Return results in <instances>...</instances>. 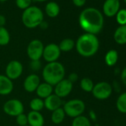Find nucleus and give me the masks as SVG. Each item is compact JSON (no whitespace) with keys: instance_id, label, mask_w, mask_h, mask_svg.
<instances>
[{"instance_id":"1","label":"nucleus","mask_w":126,"mask_h":126,"mask_svg":"<svg viewBox=\"0 0 126 126\" xmlns=\"http://www.w3.org/2000/svg\"><path fill=\"white\" fill-rule=\"evenodd\" d=\"M79 24L85 33L96 35L103 28L104 17L98 9L87 8L79 14Z\"/></svg>"},{"instance_id":"2","label":"nucleus","mask_w":126,"mask_h":126,"mask_svg":"<svg viewBox=\"0 0 126 126\" xmlns=\"http://www.w3.org/2000/svg\"><path fill=\"white\" fill-rule=\"evenodd\" d=\"M75 47L80 56L91 57L98 51L99 42L96 35L85 33L77 39L75 42Z\"/></svg>"},{"instance_id":"3","label":"nucleus","mask_w":126,"mask_h":126,"mask_svg":"<svg viewBox=\"0 0 126 126\" xmlns=\"http://www.w3.org/2000/svg\"><path fill=\"white\" fill-rule=\"evenodd\" d=\"M42 74L44 81L54 87L61 80L65 79V68L58 61L49 62L44 66Z\"/></svg>"},{"instance_id":"4","label":"nucleus","mask_w":126,"mask_h":126,"mask_svg":"<svg viewBox=\"0 0 126 126\" xmlns=\"http://www.w3.org/2000/svg\"><path fill=\"white\" fill-rule=\"evenodd\" d=\"M43 19L42 11L36 6H31L24 10L22 15V22L28 28H35L39 26Z\"/></svg>"},{"instance_id":"5","label":"nucleus","mask_w":126,"mask_h":126,"mask_svg":"<svg viewBox=\"0 0 126 126\" xmlns=\"http://www.w3.org/2000/svg\"><path fill=\"white\" fill-rule=\"evenodd\" d=\"M65 115L71 118H76L82 115L85 110V102L79 99H74L66 102L62 107Z\"/></svg>"},{"instance_id":"6","label":"nucleus","mask_w":126,"mask_h":126,"mask_svg":"<svg viewBox=\"0 0 126 126\" xmlns=\"http://www.w3.org/2000/svg\"><path fill=\"white\" fill-rule=\"evenodd\" d=\"M3 110L7 115L16 117L24 113V105L19 99H11L5 102Z\"/></svg>"},{"instance_id":"7","label":"nucleus","mask_w":126,"mask_h":126,"mask_svg":"<svg viewBox=\"0 0 126 126\" xmlns=\"http://www.w3.org/2000/svg\"><path fill=\"white\" fill-rule=\"evenodd\" d=\"M44 45L39 39H33L31 41L27 47V54L31 60H40L42 57L44 50Z\"/></svg>"},{"instance_id":"8","label":"nucleus","mask_w":126,"mask_h":126,"mask_svg":"<svg viewBox=\"0 0 126 126\" xmlns=\"http://www.w3.org/2000/svg\"><path fill=\"white\" fill-rule=\"evenodd\" d=\"M112 87L108 82H100L94 85L91 92L96 99L103 100L110 97L112 94Z\"/></svg>"},{"instance_id":"9","label":"nucleus","mask_w":126,"mask_h":126,"mask_svg":"<svg viewBox=\"0 0 126 126\" xmlns=\"http://www.w3.org/2000/svg\"><path fill=\"white\" fill-rule=\"evenodd\" d=\"M23 73V65L18 60H12L8 62L5 68V76L12 81L17 79Z\"/></svg>"},{"instance_id":"10","label":"nucleus","mask_w":126,"mask_h":126,"mask_svg":"<svg viewBox=\"0 0 126 126\" xmlns=\"http://www.w3.org/2000/svg\"><path fill=\"white\" fill-rule=\"evenodd\" d=\"M61 56V50L58 45L54 43H50L45 46L42 57L47 63L57 62Z\"/></svg>"},{"instance_id":"11","label":"nucleus","mask_w":126,"mask_h":126,"mask_svg":"<svg viewBox=\"0 0 126 126\" xmlns=\"http://www.w3.org/2000/svg\"><path fill=\"white\" fill-rule=\"evenodd\" d=\"M73 90V83H71L68 79L65 78L57 83L53 88L54 94L59 98L62 99L68 96Z\"/></svg>"},{"instance_id":"12","label":"nucleus","mask_w":126,"mask_h":126,"mask_svg":"<svg viewBox=\"0 0 126 126\" xmlns=\"http://www.w3.org/2000/svg\"><path fill=\"white\" fill-rule=\"evenodd\" d=\"M119 9L120 3L118 0H105L102 6L103 14L108 17L116 16Z\"/></svg>"},{"instance_id":"13","label":"nucleus","mask_w":126,"mask_h":126,"mask_svg":"<svg viewBox=\"0 0 126 126\" xmlns=\"http://www.w3.org/2000/svg\"><path fill=\"white\" fill-rule=\"evenodd\" d=\"M41 83L40 78L36 74H31L28 75L24 81V89L28 93H33L36 91V88Z\"/></svg>"},{"instance_id":"14","label":"nucleus","mask_w":126,"mask_h":126,"mask_svg":"<svg viewBox=\"0 0 126 126\" xmlns=\"http://www.w3.org/2000/svg\"><path fill=\"white\" fill-rule=\"evenodd\" d=\"M44 105L47 110L50 111H53L59 108H62V101L61 98L57 96L56 94H52L48 97L44 99Z\"/></svg>"},{"instance_id":"15","label":"nucleus","mask_w":126,"mask_h":126,"mask_svg":"<svg viewBox=\"0 0 126 126\" xmlns=\"http://www.w3.org/2000/svg\"><path fill=\"white\" fill-rule=\"evenodd\" d=\"M14 90V83L5 75H0V95L6 96Z\"/></svg>"},{"instance_id":"16","label":"nucleus","mask_w":126,"mask_h":126,"mask_svg":"<svg viewBox=\"0 0 126 126\" xmlns=\"http://www.w3.org/2000/svg\"><path fill=\"white\" fill-rule=\"evenodd\" d=\"M28 116V122L30 126H43L45 123V119L40 112L30 111Z\"/></svg>"},{"instance_id":"17","label":"nucleus","mask_w":126,"mask_h":126,"mask_svg":"<svg viewBox=\"0 0 126 126\" xmlns=\"http://www.w3.org/2000/svg\"><path fill=\"white\" fill-rule=\"evenodd\" d=\"M53 86L45 82H41L36 90V93L38 97L42 99H45L47 97H48L50 95L53 94Z\"/></svg>"},{"instance_id":"18","label":"nucleus","mask_w":126,"mask_h":126,"mask_svg":"<svg viewBox=\"0 0 126 126\" xmlns=\"http://www.w3.org/2000/svg\"><path fill=\"white\" fill-rule=\"evenodd\" d=\"M114 41L119 45L126 44V25L118 27L113 33Z\"/></svg>"},{"instance_id":"19","label":"nucleus","mask_w":126,"mask_h":126,"mask_svg":"<svg viewBox=\"0 0 126 126\" xmlns=\"http://www.w3.org/2000/svg\"><path fill=\"white\" fill-rule=\"evenodd\" d=\"M60 12L59 5L55 2H50L45 6V13L50 18L56 17Z\"/></svg>"},{"instance_id":"20","label":"nucleus","mask_w":126,"mask_h":126,"mask_svg":"<svg viewBox=\"0 0 126 126\" xmlns=\"http://www.w3.org/2000/svg\"><path fill=\"white\" fill-rule=\"evenodd\" d=\"M65 116H66L65 113L62 107V108H59L52 111L50 119L53 123H54L56 125H59L64 121Z\"/></svg>"},{"instance_id":"21","label":"nucleus","mask_w":126,"mask_h":126,"mask_svg":"<svg viewBox=\"0 0 126 126\" xmlns=\"http://www.w3.org/2000/svg\"><path fill=\"white\" fill-rule=\"evenodd\" d=\"M61 52H69L74 49L75 47V42L70 38H66L62 39L58 45Z\"/></svg>"},{"instance_id":"22","label":"nucleus","mask_w":126,"mask_h":126,"mask_svg":"<svg viewBox=\"0 0 126 126\" xmlns=\"http://www.w3.org/2000/svg\"><path fill=\"white\" fill-rule=\"evenodd\" d=\"M118 60V53L116 50H110L105 56V62L108 66H113Z\"/></svg>"},{"instance_id":"23","label":"nucleus","mask_w":126,"mask_h":126,"mask_svg":"<svg viewBox=\"0 0 126 126\" xmlns=\"http://www.w3.org/2000/svg\"><path fill=\"white\" fill-rule=\"evenodd\" d=\"M30 108H31V110H33V111L40 112L45 108L44 99H40L39 97L33 98L30 102Z\"/></svg>"},{"instance_id":"24","label":"nucleus","mask_w":126,"mask_h":126,"mask_svg":"<svg viewBox=\"0 0 126 126\" xmlns=\"http://www.w3.org/2000/svg\"><path fill=\"white\" fill-rule=\"evenodd\" d=\"M11 36L8 31L5 27H0V45L5 46L9 44Z\"/></svg>"},{"instance_id":"25","label":"nucleus","mask_w":126,"mask_h":126,"mask_svg":"<svg viewBox=\"0 0 126 126\" xmlns=\"http://www.w3.org/2000/svg\"><path fill=\"white\" fill-rule=\"evenodd\" d=\"M71 126H91L89 119L83 115L74 118Z\"/></svg>"},{"instance_id":"26","label":"nucleus","mask_w":126,"mask_h":126,"mask_svg":"<svg viewBox=\"0 0 126 126\" xmlns=\"http://www.w3.org/2000/svg\"><path fill=\"white\" fill-rule=\"evenodd\" d=\"M94 84L93 81L88 77H85L82 79L80 81V88H82V91L85 92H88V93L91 92L94 88Z\"/></svg>"},{"instance_id":"27","label":"nucleus","mask_w":126,"mask_h":126,"mask_svg":"<svg viewBox=\"0 0 126 126\" xmlns=\"http://www.w3.org/2000/svg\"><path fill=\"white\" fill-rule=\"evenodd\" d=\"M116 108L122 113H126V92L122 94L116 100Z\"/></svg>"},{"instance_id":"28","label":"nucleus","mask_w":126,"mask_h":126,"mask_svg":"<svg viewBox=\"0 0 126 126\" xmlns=\"http://www.w3.org/2000/svg\"><path fill=\"white\" fill-rule=\"evenodd\" d=\"M116 19L119 25H126V9H119V11L116 14Z\"/></svg>"},{"instance_id":"29","label":"nucleus","mask_w":126,"mask_h":126,"mask_svg":"<svg viewBox=\"0 0 126 126\" xmlns=\"http://www.w3.org/2000/svg\"><path fill=\"white\" fill-rule=\"evenodd\" d=\"M31 2L32 0H16V6L22 10H25L31 7Z\"/></svg>"},{"instance_id":"30","label":"nucleus","mask_w":126,"mask_h":126,"mask_svg":"<svg viewBox=\"0 0 126 126\" xmlns=\"http://www.w3.org/2000/svg\"><path fill=\"white\" fill-rule=\"evenodd\" d=\"M16 121L17 125H19V126H25V125H28V116L24 113L20 114V115H19V116H17L16 117Z\"/></svg>"},{"instance_id":"31","label":"nucleus","mask_w":126,"mask_h":126,"mask_svg":"<svg viewBox=\"0 0 126 126\" xmlns=\"http://www.w3.org/2000/svg\"><path fill=\"white\" fill-rule=\"evenodd\" d=\"M30 68L33 71H39L42 68V63L40 60H31L30 62Z\"/></svg>"},{"instance_id":"32","label":"nucleus","mask_w":126,"mask_h":126,"mask_svg":"<svg viewBox=\"0 0 126 126\" xmlns=\"http://www.w3.org/2000/svg\"><path fill=\"white\" fill-rule=\"evenodd\" d=\"M71 83H74V82H76L77 80H78V79H79V76H78V74H77V73H71V74H70L69 75H68V78H67Z\"/></svg>"},{"instance_id":"33","label":"nucleus","mask_w":126,"mask_h":126,"mask_svg":"<svg viewBox=\"0 0 126 126\" xmlns=\"http://www.w3.org/2000/svg\"><path fill=\"white\" fill-rule=\"evenodd\" d=\"M72 1L74 5L77 7H82L86 2V0H72Z\"/></svg>"},{"instance_id":"34","label":"nucleus","mask_w":126,"mask_h":126,"mask_svg":"<svg viewBox=\"0 0 126 126\" xmlns=\"http://www.w3.org/2000/svg\"><path fill=\"white\" fill-rule=\"evenodd\" d=\"M121 79L123 82V84L126 86V67L122 70L121 73Z\"/></svg>"},{"instance_id":"35","label":"nucleus","mask_w":126,"mask_h":126,"mask_svg":"<svg viewBox=\"0 0 126 126\" xmlns=\"http://www.w3.org/2000/svg\"><path fill=\"white\" fill-rule=\"evenodd\" d=\"M6 24V18L3 15H0V27H4Z\"/></svg>"},{"instance_id":"36","label":"nucleus","mask_w":126,"mask_h":126,"mask_svg":"<svg viewBox=\"0 0 126 126\" xmlns=\"http://www.w3.org/2000/svg\"><path fill=\"white\" fill-rule=\"evenodd\" d=\"M90 116H91V118L92 119H94V120L96 119V114H95V113H94L93 110H91V111L90 112Z\"/></svg>"},{"instance_id":"37","label":"nucleus","mask_w":126,"mask_h":126,"mask_svg":"<svg viewBox=\"0 0 126 126\" xmlns=\"http://www.w3.org/2000/svg\"><path fill=\"white\" fill-rule=\"evenodd\" d=\"M36 2H45L47 0H34Z\"/></svg>"},{"instance_id":"38","label":"nucleus","mask_w":126,"mask_h":126,"mask_svg":"<svg viewBox=\"0 0 126 126\" xmlns=\"http://www.w3.org/2000/svg\"><path fill=\"white\" fill-rule=\"evenodd\" d=\"M8 0H0V2H6Z\"/></svg>"},{"instance_id":"39","label":"nucleus","mask_w":126,"mask_h":126,"mask_svg":"<svg viewBox=\"0 0 126 126\" xmlns=\"http://www.w3.org/2000/svg\"><path fill=\"white\" fill-rule=\"evenodd\" d=\"M123 1H124V2H125V3L126 4V0H123Z\"/></svg>"},{"instance_id":"40","label":"nucleus","mask_w":126,"mask_h":126,"mask_svg":"<svg viewBox=\"0 0 126 126\" xmlns=\"http://www.w3.org/2000/svg\"><path fill=\"white\" fill-rule=\"evenodd\" d=\"M25 126H30L29 125H25Z\"/></svg>"},{"instance_id":"41","label":"nucleus","mask_w":126,"mask_h":126,"mask_svg":"<svg viewBox=\"0 0 126 126\" xmlns=\"http://www.w3.org/2000/svg\"><path fill=\"white\" fill-rule=\"evenodd\" d=\"M118 1H120V0H118Z\"/></svg>"}]
</instances>
